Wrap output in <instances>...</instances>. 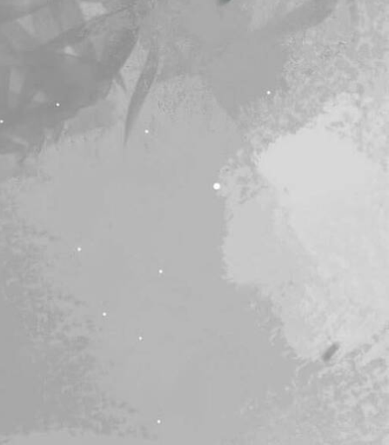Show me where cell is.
Instances as JSON below:
<instances>
[{
  "label": "cell",
  "mask_w": 389,
  "mask_h": 445,
  "mask_svg": "<svg viewBox=\"0 0 389 445\" xmlns=\"http://www.w3.org/2000/svg\"><path fill=\"white\" fill-rule=\"evenodd\" d=\"M230 1L231 0H219V3L220 6H224V5L229 3Z\"/></svg>",
  "instance_id": "obj_1"
}]
</instances>
